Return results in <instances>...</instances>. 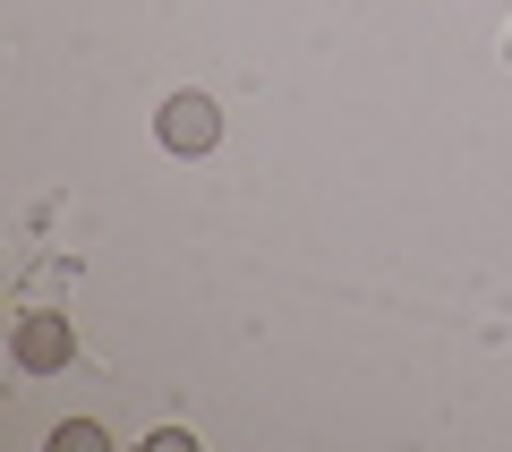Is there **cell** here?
<instances>
[{"label": "cell", "mask_w": 512, "mask_h": 452, "mask_svg": "<svg viewBox=\"0 0 512 452\" xmlns=\"http://www.w3.org/2000/svg\"><path fill=\"white\" fill-rule=\"evenodd\" d=\"M9 359H18L26 376H60V367L77 359V325H69V316H52V308L18 316V333H9Z\"/></svg>", "instance_id": "cell-1"}, {"label": "cell", "mask_w": 512, "mask_h": 452, "mask_svg": "<svg viewBox=\"0 0 512 452\" xmlns=\"http://www.w3.org/2000/svg\"><path fill=\"white\" fill-rule=\"evenodd\" d=\"M154 137H163L171 154H214L222 145V103L214 94H171L163 120H154Z\"/></svg>", "instance_id": "cell-2"}, {"label": "cell", "mask_w": 512, "mask_h": 452, "mask_svg": "<svg viewBox=\"0 0 512 452\" xmlns=\"http://www.w3.org/2000/svg\"><path fill=\"white\" fill-rule=\"evenodd\" d=\"M111 435L94 427V418H69V427H52V452H103Z\"/></svg>", "instance_id": "cell-3"}]
</instances>
